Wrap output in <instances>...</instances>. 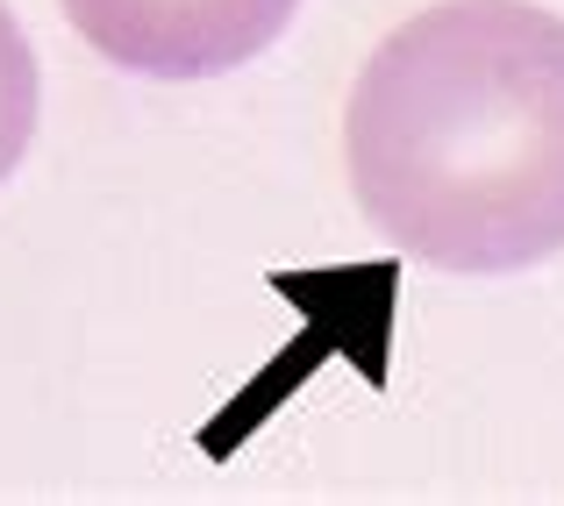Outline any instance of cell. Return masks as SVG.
I'll return each instance as SVG.
<instances>
[{
    "label": "cell",
    "instance_id": "1",
    "mask_svg": "<svg viewBox=\"0 0 564 506\" xmlns=\"http://www.w3.org/2000/svg\"><path fill=\"white\" fill-rule=\"evenodd\" d=\"M365 221L429 272L508 278L564 250V22L443 0L365 57L344 114Z\"/></svg>",
    "mask_w": 564,
    "mask_h": 506
},
{
    "label": "cell",
    "instance_id": "2",
    "mask_svg": "<svg viewBox=\"0 0 564 506\" xmlns=\"http://www.w3.org/2000/svg\"><path fill=\"white\" fill-rule=\"evenodd\" d=\"M108 65L137 79H221L286 36L301 0H57Z\"/></svg>",
    "mask_w": 564,
    "mask_h": 506
},
{
    "label": "cell",
    "instance_id": "3",
    "mask_svg": "<svg viewBox=\"0 0 564 506\" xmlns=\"http://www.w3.org/2000/svg\"><path fill=\"white\" fill-rule=\"evenodd\" d=\"M36 108H43L36 51H29V29L14 22V8L0 0V186H8L14 165L29 157V136H36Z\"/></svg>",
    "mask_w": 564,
    "mask_h": 506
}]
</instances>
